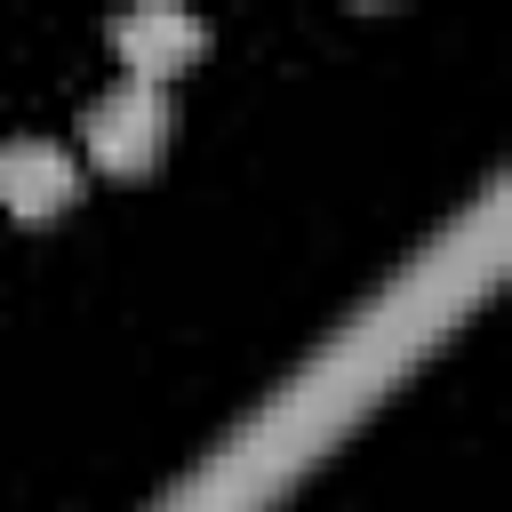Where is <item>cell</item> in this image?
<instances>
[{
    "instance_id": "6da1fadb",
    "label": "cell",
    "mask_w": 512,
    "mask_h": 512,
    "mask_svg": "<svg viewBox=\"0 0 512 512\" xmlns=\"http://www.w3.org/2000/svg\"><path fill=\"white\" fill-rule=\"evenodd\" d=\"M80 144H88V160L112 168V176L152 168L160 144H168V88H144V80L104 88V96L88 104V120H80Z\"/></svg>"
},
{
    "instance_id": "7a4b0ae2",
    "label": "cell",
    "mask_w": 512,
    "mask_h": 512,
    "mask_svg": "<svg viewBox=\"0 0 512 512\" xmlns=\"http://www.w3.org/2000/svg\"><path fill=\"white\" fill-rule=\"evenodd\" d=\"M72 192H80V160H72L56 136H16V144H0V208H8V216L48 224V216L72 208Z\"/></svg>"
},
{
    "instance_id": "3957f363",
    "label": "cell",
    "mask_w": 512,
    "mask_h": 512,
    "mask_svg": "<svg viewBox=\"0 0 512 512\" xmlns=\"http://www.w3.org/2000/svg\"><path fill=\"white\" fill-rule=\"evenodd\" d=\"M112 48H120L128 80L160 88V80H176V72L208 48V24H200V16H184V8H128V16L112 24Z\"/></svg>"
}]
</instances>
